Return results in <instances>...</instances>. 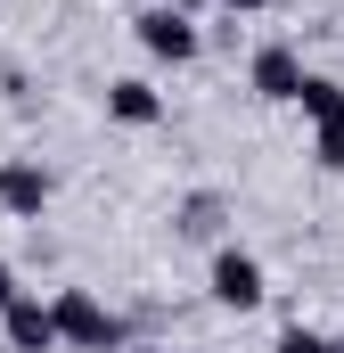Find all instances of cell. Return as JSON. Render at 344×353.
<instances>
[{
	"label": "cell",
	"mask_w": 344,
	"mask_h": 353,
	"mask_svg": "<svg viewBox=\"0 0 344 353\" xmlns=\"http://www.w3.org/2000/svg\"><path fill=\"white\" fill-rule=\"evenodd\" d=\"M50 321H58V353H123L131 329L115 304H98V288H58L50 296Z\"/></svg>",
	"instance_id": "obj_1"
},
{
	"label": "cell",
	"mask_w": 344,
	"mask_h": 353,
	"mask_svg": "<svg viewBox=\"0 0 344 353\" xmlns=\"http://www.w3.org/2000/svg\"><path fill=\"white\" fill-rule=\"evenodd\" d=\"M205 296H213L222 312H255L262 296H270L262 255H255V247H238V239H222V247H213V263H205Z\"/></svg>",
	"instance_id": "obj_2"
},
{
	"label": "cell",
	"mask_w": 344,
	"mask_h": 353,
	"mask_svg": "<svg viewBox=\"0 0 344 353\" xmlns=\"http://www.w3.org/2000/svg\"><path fill=\"white\" fill-rule=\"evenodd\" d=\"M131 41H140L156 66H197V58H205V33H197V17L156 8V0H140V8H131Z\"/></svg>",
	"instance_id": "obj_3"
},
{
	"label": "cell",
	"mask_w": 344,
	"mask_h": 353,
	"mask_svg": "<svg viewBox=\"0 0 344 353\" xmlns=\"http://www.w3.org/2000/svg\"><path fill=\"white\" fill-rule=\"evenodd\" d=\"M50 197H58V173L41 157H0V214L8 222H41Z\"/></svg>",
	"instance_id": "obj_4"
},
{
	"label": "cell",
	"mask_w": 344,
	"mask_h": 353,
	"mask_svg": "<svg viewBox=\"0 0 344 353\" xmlns=\"http://www.w3.org/2000/svg\"><path fill=\"white\" fill-rule=\"evenodd\" d=\"M295 83H303V50L295 41H255L246 50V90L262 107H295Z\"/></svg>",
	"instance_id": "obj_5"
},
{
	"label": "cell",
	"mask_w": 344,
	"mask_h": 353,
	"mask_svg": "<svg viewBox=\"0 0 344 353\" xmlns=\"http://www.w3.org/2000/svg\"><path fill=\"white\" fill-rule=\"evenodd\" d=\"M0 345L8 353H58V321H50V296L25 288L8 312H0Z\"/></svg>",
	"instance_id": "obj_6"
},
{
	"label": "cell",
	"mask_w": 344,
	"mask_h": 353,
	"mask_svg": "<svg viewBox=\"0 0 344 353\" xmlns=\"http://www.w3.org/2000/svg\"><path fill=\"white\" fill-rule=\"evenodd\" d=\"M107 115H115L123 132H156V123H164V90L148 83V74H115V83H107Z\"/></svg>",
	"instance_id": "obj_7"
},
{
	"label": "cell",
	"mask_w": 344,
	"mask_h": 353,
	"mask_svg": "<svg viewBox=\"0 0 344 353\" xmlns=\"http://www.w3.org/2000/svg\"><path fill=\"white\" fill-rule=\"evenodd\" d=\"M295 115H303V123H336V115H344V83H336V74H320V66H303V83H295Z\"/></svg>",
	"instance_id": "obj_8"
},
{
	"label": "cell",
	"mask_w": 344,
	"mask_h": 353,
	"mask_svg": "<svg viewBox=\"0 0 344 353\" xmlns=\"http://www.w3.org/2000/svg\"><path fill=\"white\" fill-rule=\"evenodd\" d=\"M222 214H230V205H222L213 189H197V197L180 205V222H172V230H180V239H213V230H222Z\"/></svg>",
	"instance_id": "obj_9"
},
{
	"label": "cell",
	"mask_w": 344,
	"mask_h": 353,
	"mask_svg": "<svg viewBox=\"0 0 344 353\" xmlns=\"http://www.w3.org/2000/svg\"><path fill=\"white\" fill-rule=\"evenodd\" d=\"M312 165L320 173H344V115L336 123H312Z\"/></svg>",
	"instance_id": "obj_10"
},
{
	"label": "cell",
	"mask_w": 344,
	"mask_h": 353,
	"mask_svg": "<svg viewBox=\"0 0 344 353\" xmlns=\"http://www.w3.org/2000/svg\"><path fill=\"white\" fill-rule=\"evenodd\" d=\"M270 353H344V337H320V329L295 321V329H279V345H270Z\"/></svg>",
	"instance_id": "obj_11"
},
{
	"label": "cell",
	"mask_w": 344,
	"mask_h": 353,
	"mask_svg": "<svg viewBox=\"0 0 344 353\" xmlns=\"http://www.w3.org/2000/svg\"><path fill=\"white\" fill-rule=\"evenodd\" d=\"M17 296H25V279H17V263H8V255H0V312H8Z\"/></svg>",
	"instance_id": "obj_12"
},
{
	"label": "cell",
	"mask_w": 344,
	"mask_h": 353,
	"mask_svg": "<svg viewBox=\"0 0 344 353\" xmlns=\"http://www.w3.org/2000/svg\"><path fill=\"white\" fill-rule=\"evenodd\" d=\"M156 8H180V17H197V8H213V0H156Z\"/></svg>",
	"instance_id": "obj_13"
}]
</instances>
